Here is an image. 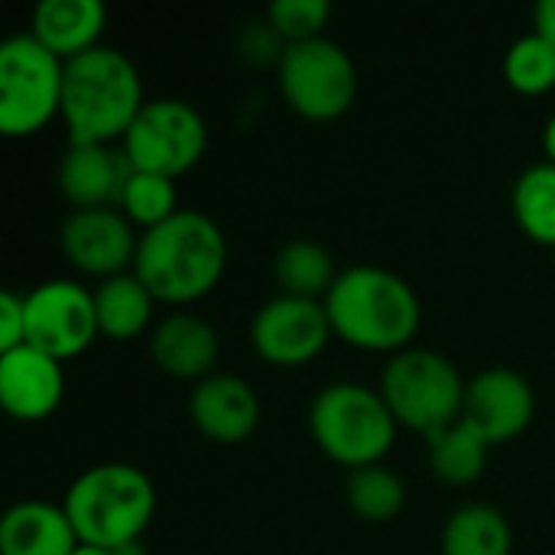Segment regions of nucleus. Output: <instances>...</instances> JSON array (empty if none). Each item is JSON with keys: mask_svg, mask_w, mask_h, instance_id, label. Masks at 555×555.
Segmentation results:
<instances>
[{"mask_svg": "<svg viewBox=\"0 0 555 555\" xmlns=\"http://www.w3.org/2000/svg\"><path fill=\"white\" fill-rule=\"evenodd\" d=\"M335 335L325 299L273 296L250 319V345L260 358L280 367H299L312 361Z\"/></svg>", "mask_w": 555, "mask_h": 555, "instance_id": "11", "label": "nucleus"}, {"mask_svg": "<svg viewBox=\"0 0 555 555\" xmlns=\"http://www.w3.org/2000/svg\"><path fill=\"white\" fill-rule=\"evenodd\" d=\"M380 393L400 426L429 436L465 413L468 380L452 358L410 345L387 361L380 374Z\"/></svg>", "mask_w": 555, "mask_h": 555, "instance_id": "6", "label": "nucleus"}, {"mask_svg": "<svg viewBox=\"0 0 555 555\" xmlns=\"http://www.w3.org/2000/svg\"><path fill=\"white\" fill-rule=\"evenodd\" d=\"M208 146V124L192 101L182 98H150L124 133V153L133 169L182 176L189 172Z\"/></svg>", "mask_w": 555, "mask_h": 555, "instance_id": "9", "label": "nucleus"}, {"mask_svg": "<svg viewBox=\"0 0 555 555\" xmlns=\"http://www.w3.org/2000/svg\"><path fill=\"white\" fill-rule=\"evenodd\" d=\"M218 351H221L218 332L198 312H169L150 332V354H153V361L166 374L182 377V380H195L198 384L208 374H215Z\"/></svg>", "mask_w": 555, "mask_h": 555, "instance_id": "17", "label": "nucleus"}, {"mask_svg": "<svg viewBox=\"0 0 555 555\" xmlns=\"http://www.w3.org/2000/svg\"><path fill=\"white\" fill-rule=\"evenodd\" d=\"M514 215L520 228L540 241L555 244V163L543 159L527 166L514 182Z\"/></svg>", "mask_w": 555, "mask_h": 555, "instance_id": "25", "label": "nucleus"}, {"mask_svg": "<svg viewBox=\"0 0 555 555\" xmlns=\"http://www.w3.org/2000/svg\"><path fill=\"white\" fill-rule=\"evenodd\" d=\"M338 338L367 351H403L420 332L423 306L416 289L377 263L345 267L325 296Z\"/></svg>", "mask_w": 555, "mask_h": 555, "instance_id": "2", "label": "nucleus"}, {"mask_svg": "<svg viewBox=\"0 0 555 555\" xmlns=\"http://www.w3.org/2000/svg\"><path fill=\"white\" fill-rule=\"evenodd\" d=\"M328 16H332V3L328 0H273L267 7L270 26L286 42H302V39L325 36L322 29H325Z\"/></svg>", "mask_w": 555, "mask_h": 555, "instance_id": "28", "label": "nucleus"}, {"mask_svg": "<svg viewBox=\"0 0 555 555\" xmlns=\"http://www.w3.org/2000/svg\"><path fill=\"white\" fill-rule=\"evenodd\" d=\"M81 546L68 514L52 501H20L0 520V555H72Z\"/></svg>", "mask_w": 555, "mask_h": 555, "instance_id": "18", "label": "nucleus"}, {"mask_svg": "<svg viewBox=\"0 0 555 555\" xmlns=\"http://www.w3.org/2000/svg\"><path fill=\"white\" fill-rule=\"evenodd\" d=\"M133 224H140L143 231L172 218L179 211V192H176V179L159 176V172H143V169H130L127 182H124V195L117 205Z\"/></svg>", "mask_w": 555, "mask_h": 555, "instance_id": "27", "label": "nucleus"}, {"mask_svg": "<svg viewBox=\"0 0 555 555\" xmlns=\"http://www.w3.org/2000/svg\"><path fill=\"white\" fill-rule=\"evenodd\" d=\"M189 413L205 439L237 446L260 423V397L241 374L215 371L192 387Z\"/></svg>", "mask_w": 555, "mask_h": 555, "instance_id": "14", "label": "nucleus"}, {"mask_svg": "<svg viewBox=\"0 0 555 555\" xmlns=\"http://www.w3.org/2000/svg\"><path fill=\"white\" fill-rule=\"evenodd\" d=\"M537 413L530 380L514 367H485L468 380L465 416L498 446L520 436Z\"/></svg>", "mask_w": 555, "mask_h": 555, "instance_id": "13", "label": "nucleus"}, {"mask_svg": "<svg viewBox=\"0 0 555 555\" xmlns=\"http://www.w3.org/2000/svg\"><path fill=\"white\" fill-rule=\"evenodd\" d=\"M543 146H546V159L555 163V111L550 114L546 127H543Z\"/></svg>", "mask_w": 555, "mask_h": 555, "instance_id": "32", "label": "nucleus"}, {"mask_svg": "<svg viewBox=\"0 0 555 555\" xmlns=\"http://www.w3.org/2000/svg\"><path fill=\"white\" fill-rule=\"evenodd\" d=\"M514 530L494 504H462L442 527V555H511Z\"/></svg>", "mask_w": 555, "mask_h": 555, "instance_id": "22", "label": "nucleus"}, {"mask_svg": "<svg viewBox=\"0 0 555 555\" xmlns=\"http://www.w3.org/2000/svg\"><path fill=\"white\" fill-rule=\"evenodd\" d=\"M228 267V237L215 218L198 208H179L172 218L146 228L137 244L133 273L163 302H195L218 286Z\"/></svg>", "mask_w": 555, "mask_h": 555, "instance_id": "1", "label": "nucleus"}, {"mask_svg": "<svg viewBox=\"0 0 555 555\" xmlns=\"http://www.w3.org/2000/svg\"><path fill=\"white\" fill-rule=\"evenodd\" d=\"M276 68L286 104L309 120H335L358 98V65L328 36L289 42Z\"/></svg>", "mask_w": 555, "mask_h": 555, "instance_id": "8", "label": "nucleus"}, {"mask_svg": "<svg viewBox=\"0 0 555 555\" xmlns=\"http://www.w3.org/2000/svg\"><path fill=\"white\" fill-rule=\"evenodd\" d=\"M62 507L81 543L117 550L140 540L150 527L156 514V488L137 465L101 462L68 485Z\"/></svg>", "mask_w": 555, "mask_h": 555, "instance_id": "4", "label": "nucleus"}, {"mask_svg": "<svg viewBox=\"0 0 555 555\" xmlns=\"http://www.w3.org/2000/svg\"><path fill=\"white\" fill-rule=\"evenodd\" d=\"M491 446L494 442L465 413L455 423H449V426L426 436L433 475L442 478L446 485H472V481H478L485 475V468H488Z\"/></svg>", "mask_w": 555, "mask_h": 555, "instance_id": "21", "label": "nucleus"}, {"mask_svg": "<svg viewBox=\"0 0 555 555\" xmlns=\"http://www.w3.org/2000/svg\"><path fill=\"white\" fill-rule=\"evenodd\" d=\"M345 498H348V507L361 520L387 524L403 511L406 485H403V478L397 472H390L384 462H377V465L351 468L348 485H345Z\"/></svg>", "mask_w": 555, "mask_h": 555, "instance_id": "24", "label": "nucleus"}, {"mask_svg": "<svg viewBox=\"0 0 555 555\" xmlns=\"http://www.w3.org/2000/svg\"><path fill=\"white\" fill-rule=\"evenodd\" d=\"M91 293H94L98 328H101V335H107L114 341L137 338L153 322L156 296L133 270L101 280Z\"/></svg>", "mask_w": 555, "mask_h": 555, "instance_id": "20", "label": "nucleus"}, {"mask_svg": "<svg viewBox=\"0 0 555 555\" xmlns=\"http://www.w3.org/2000/svg\"><path fill=\"white\" fill-rule=\"evenodd\" d=\"M107 10L101 0H42L33 10V36L59 59H75L101 46Z\"/></svg>", "mask_w": 555, "mask_h": 555, "instance_id": "19", "label": "nucleus"}, {"mask_svg": "<svg viewBox=\"0 0 555 555\" xmlns=\"http://www.w3.org/2000/svg\"><path fill=\"white\" fill-rule=\"evenodd\" d=\"M286 46H289V42L270 26V20H267V23H250V26L241 33V52H244L250 62H276V65H280Z\"/></svg>", "mask_w": 555, "mask_h": 555, "instance_id": "29", "label": "nucleus"}, {"mask_svg": "<svg viewBox=\"0 0 555 555\" xmlns=\"http://www.w3.org/2000/svg\"><path fill=\"white\" fill-rule=\"evenodd\" d=\"M26 345V293L7 289L0 296V351Z\"/></svg>", "mask_w": 555, "mask_h": 555, "instance_id": "30", "label": "nucleus"}, {"mask_svg": "<svg viewBox=\"0 0 555 555\" xmlns=\"http://www.w3.org/2000/svg\"><path fill=\"white\" fill-rule=\"evenodd\" d=\"M59 244L72 267L107 280L133 270L140 234L120 208H75L62 221Z\"/></svg>", "mask_w": 555, "mask_h": 555, "instance_id": "12", "label": "nucleus"}, {"mask_svg": "<svg viewBox=\"0 0 555 555\" xmlns=\"http://www.w3.org/2000/svg\"><path fill=\"white\" fill-rule=\"evenodd\" d=\"M65 393L62 361L33 348L20 345L0 351V400L10 416L16 420H46L55 413Z\"/></svg>", "mask_w": 555, "mask_h": 555, "instance_id": "15", "label": "nucleus"}, {"mask_svg": "<svg viewBox=\"0 0 555 555\" xmlns=\"http://www.w3.org/2000/svg\"><path fill=\"white\" fill-rule=\"evenodd\" d=\"M143 104L140 72L117 46L101 42L65 62L62 120L68 143H111L124 137Z\"/></svg>", "mask_w": 555, "mask_h": 555, "instance_id": "3", "label": "nucleus"}, {"mask_svg": "<svg viewBox=\"0 0 555 555\" xmlns=\"http://www.w3.org/2000/svg\"><path fill=\"white\" fill-rule=\"evenodd\" d=\"M65 59L33 33H13L0 46V130L26 137L62 114Z\"/></svg>", "mask_w": 555, "mask_h": 555, "instance_id": "7", "label": "nucleus"}, {"mask_svg": "<svg viewBox=\"0 0 555 555\" xmlns=\"http://www.w3.org/2000/svg\"><path fill=\"white\" fill-rule=\"evenodd\" d=\"M72 555H114L111 550H101V546H88V543H81L78 550Z\"/></svg>", "mask_w": 555, "mask_h": 555, "instance_id": "34", "label": "nucleus"}, {"mask_svg": "<svg viewBox=\"0 0 555 555\" xmlns=\"http://www.w3.org/2000/svg\"><path fill=\"white\" fill-rule=\"evenodd\" d=\"M130 169L124 150H111L107 143H68L59 163V189L75 208H117Z\"/></svg>", "mask_w": 555, "mask_h": 555, "instance_id": "16", "label": "nucleus"}, {"mask_svg": "<svg viewBox=\"0 0 555 555\" xmlns=\"http://www.w3.org/2000/svg\"><path fill=\"white\" fill-rule=\"evenodd\" d=\"M533 29L555 46V0H540L533 7Z\"/></svg>", "mask_w": 555, "mask_h": 555, "instance_id": "31", "label": "nucleus"}, {"mask_svg": "<svg viewBox=\"0 0 555 555\" xmlns=\"http://www.w3.org/2000/svg\"><path fill=\"white\" fill-rule=\"evenodd\" d=\"M94 293L75 280H46L26 293V345L65 361L81 354L94 338Z\"/></svg>", "mask_w": 555, "mask_h": 555, "instance_id": "10", "label": "nucleus"}, {"mask_svg": "<svg viewBox=\"0 0 555 555\" xmlns=\"http://www.w3.org/2000/svg\"><path fill=\"white\" fill-rule=\"evenodd\" d=\"M397 416L387 406L380 387L358 380H335L322 387L309 406V429L319 449L348 465H377L397 439Z\"/></svg>", "mask_w": 555, "mask_h": 555, "instance_id": "5", "label": "nucleus"}, {"mask_svg": "<svg viewBox=\"0 0 555 555\" xmlns=\"http://www.w3.org/2000/svg\"><path fill=\"white\" fill-rule=\"evenodd\" d=\"M504 78L520 94H543V91L555 88L553 42L546 36H540L537 29L514 39L504 55Z\"/></svg>", "mask_w": 555, "mask_h": 555, "instance_id": "26", "label": "nucleus"}, {"mask_svg": "<svg viewBox=\"0 0 555 555\" xmlns=\"http://www.w3.org/2000/svg\"><path fill=\"white\" fill-rule=\"evenodd\" d=\"M114 555H150L146 553V546L140 543V540H133V543H124V546H117V550H111Z\"/></svg>", "mask_w": 555, "mask_h": 555, "instance_id": "33", "label": "nucleus"}, {"mask_svg": "<svg viewBox=\"0 0 555 555\" xmlns=\"http://www.w3.org/2000/svg\"><path fill=\"white\" fill-rule=\"evenodd\" d=\"M338 273L341 270L335 267L332 250L312 237H293L273 257V276H276L280 293L286 296L325 299Z\"/></svg>", "mask_w": 555, "mask_h": 555, "instance_id": "23", "label": "nucleus"}]
</instances>
